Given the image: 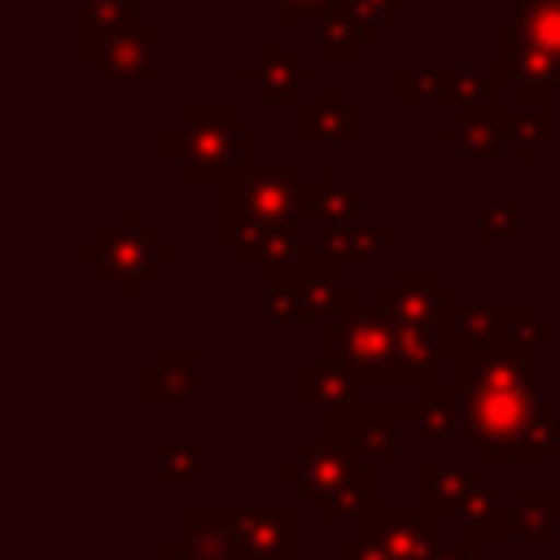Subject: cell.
<instances>
[{"label":"cell","mask_w":560,"mask_h":560,"mask_svg":"<svg viewBox=\"0 0 560 560\" xmlns=\"http://www.w3.org/2000/svg\"><path fill=\"white\" fill-rule=\"evenodd\" d=\"M534 381H538V359L529 346L516 341L486 346L455 363L464 438L486 464L521 459V438L534 411L542 407Z\"/></svg>","instance_id":"obj_1"},{"label":"cell","mask_w":560,"mask_h":560,"mask_svg":"<svg viewBox=\"0 0 560 560\" xmlns=\"http://www.w3.org/2000/svg\"><path fill=\"white\" fill-rule=\"evenodd\" d=\"M262 131L241 118L232 101H184L171 122L158 131V158L175 166V179L197 184H228L258 166Z\"/></svg>","instance_id":"obj_2"},{"label":"cell","mask_w":560,"mask_h":560,"mask_svg":"<svg viewBox=\"0 0 560 560\" xmlns=\"http://www.w3.org/2000/svg\"><path fill=\"white\" fill-rule=\"evenodd\" d=\"M416 490H420V503L438 521L459 525V534L472 538V542H512V538H521L512 503H503V494L472 468L424 459L416 468Z\"/></svg>","instance_id":"obj_3"},{"label":"cell","mask_w":560,"mask_h":560,"mask_svg":"<svg viewBox=\"0 0 560 560\" xmlns=\"http://www.w3.org/2000/svg\"><path fill=\"white\" fill-rule=\"evenodd\" d=\"M280 477L293 481L302 503H311L319 512V521H328V525L359 516L376 499V464L332 438L302 442L298 459L284 464Z\"/></svg>","instance_id":"obj_4"},{"label":"cell","mask_w":560,"mask_h":560,"mask_svg":"<svg viewBox=\"0 0 560 560\" xmlns=\"http://www.w3.org/2000/svg\"><path fill=\"white\" fill-rule=\"evenodd\" d=\"M284 219L311 223V197H306L298 162L254 166V171L219 184L214 232H219L223 245H236L241 236H249L267 223H284Z\"/></svg>","instance_id":"obj_5"},{"label":"cell","mask_w":560,"mask_h":560,"mask_svg":"<svg viewBox=\"0 0 560 560\" xmlns=\"http://www.w3.org/2000/svg\"><path fill=\"white\" fill-rule=\"evenodd\" d=\"M79 262H88L101 280H109L122 302H136L140 284H158L162 267L179 262V245H171L158 232V223H144L140 210L127 201L118 206V219L105 223L96 241L79 249Z\"/></svg>","instance_id":"obj_6"},{"label":"cell","mask_w":560,"mask_h":560,"mask_svg":"<svg viewBox=\"0 0 560 560\" xmlns=\"http://www.w3.org/2000/svg\"><path fill=\"white\" fill-rule=\"evenodd\" d=\"M319 359L346 363L363 381H407L398 324L385 306H359L350 319L319 324Z\"/></svg>","instance_id":"obj_7"},{"label":"cell","mask_w":560,"mask_h":560,"mask_svg":"<svg viewBox=\"0 0 560 560\" xmlns=\"http://www.w3.org/2000/svg\"><path fill=\"white\" fill-rule=\"evenodd\" d=\"M354 534L372 538L381 547L385 560H442L446 551V538H442V525L420 499L416 503H381L372 499L359 516H354Z\"/></svg>","instance_id":"obj_8"},{"label":"cell","mask_w":560,"mask_h":560,"mask_svg":"<svg viewBox=\"0 0 560 560\" xmlns=\"http://www.w3.org/2000/svg\"><path fill=\"white\" fill-rule=\"evenodd\" d=\"M79 61L92 66L109 83L153 88L162 74V31H158V22L131 18V22L114 26L109 35H101L96 44H83Z\"/></svg>","instance_id":"obj_9"},{"label":"cell","mask_w":560,"mask_h":560,"mask_svg":"<svg viewBox=\"0 0 560 560\" xmlns=\"http://www.w3.org/2000/svg\"><path fill=\"white\" fill-rule=\"evenodd\" d=\"M319 438L346 442L372 464H394L398 459V420L411 416V407H319Z\"/></svg>","instance_id":"obj_10"},{"label":"cell","mask_w":560,"mask_h":560,"mask_svg":"<svg viewBox=\"0 0 560 560\" xmlns=\"http://www.w3.org/2000/svg\"><path fill=\"white\" fill-rule=\"evenodd\" d=\"M236 79L254 88L262 105H298L302 92L319 83V61H306L293 44H262L254 61L236 66Z\"/></svg>","instance_id":"obj_11"},{"label":"cell","mask_w":560,"mask_h":560,"mask_svg":"<svg viewBox=\"0 0 560 560\" xmlns=\"http://www.w3.org/2000/svg\"><path fill=\"white\" fill-rule=\"evenodd\" d=\"M228 516L245 560H298L293 503H228Z\"/></svg>","instance_id":"obj_12"},{"label":"cell","mask_w":560,"mask_h":560,"mask_svg":"<svg viewBox=\"0 0 560 560\" xmlns=\"http://www.w3.org/2000/svg\"><path fill=\"white\" fill-rule=\"evenodd\" d=\"M166 560H245L232 534L228 503H179L175 538L162 542Z\"/></svg>","instance_id":"obj_13"},{"label":"cell","mask_w":560,"mask_h":560,"mask_svg":"<svg viewBox=\"0 0 560 560\" xmlns=\"http://www.w3.org/2000/svg\"><path fill=\"white\" fill-rule=\"evenodd\" d=\"M512 92H516V101L503 105L508 136H512L516 162L534 166L538 153L556 140V88L551 83H525V88H512Z\"/></svg>","instance_id":"obj_14"},{"label":"cell","mask_w":560,"mask_h":560,"mask_svg":"<svg viewBox=\"0 0 560 560\" xmlns=\"http://www.w3.org/2000/svg\"><path fill=\"white\" fill-rule=\"evenodd\" d=\"M298 140L315 144H354L359 140V105L341 96L337 83H315V96L298 101Z\"/></svg>","instance_id":"obj_15"},{"label":"cell","mask_w":560,"mask_h":560,"mask_svg":"<svg viewBox=\"0 0 560 560\" xmlns=\"http://www.w3.org/2000/svg\"><path fill=\"white\" fill-rule=\"evenodd\" d=\"M192 394H197V346L192 341L158 346V359L136 372L140 402H184Z\"/></svg>","instance_id":"obj_16"},{"label":"cell","mask_w":560,"mask_h":560,"mask_svg":"<svg viewBox=\"0 0 560 560\" xmlns=\"http://www.w3.org/2000/svg\"><path fill=\"white\" fill-rule=\"evenodd\" d=\"M381 39V31L372 22H363L359 13H350L346 4H328L315 18V61L319 66H354L363 57V48H372Z\"/></svg>","instance_id":"obj_17"},{"label":"cell","mask_w":560,"mask_h":560,"mask_svg":"<svg viewBox=\"0 0 560 560\" xmlns=\"http://www.w3.org/2000/svg\"><path fill=\"white\" fill-rule=\"evenodd\" d=\"M438 140L446 149H455L468 162H490L503 144H512L508 136V118H503V101L490 109H455V122L438 127Z\"/></svg>","instance_id":"obj_18"},{"label":"cell","mask_w":560,"mask_h":560,"mask_svg":"<svg viewBox=\"0 0 560 560\" xmlns=\"http://www.w3.org/2000/svg\"><path fill=\"white\" fill-rule=\"evenodd\" d=\"M302 228H306L302 219L267 223V228H258V232L241 236L232 249H236V258H241V262L258 267V271H262V280H284V276L298 267V258H302Z\"/></svg>","instance_id":"obj_19"},{"label":"cell","mask_w":560,"mask_h":560,"mask_svg":"<svg viewBox=\"0 0 560 560\" xmlns=\"http://www.w3.org/2000/svg\"><path fill=\"white\" fill-rule=\"evenodd\" d=\"M494 66L503 74L508 88H525V83H551L560 88V57L542 52L538 44H529L516 22L494 26Z\"/></svg>","instance_id":"obj_20"},{"label":"cell","mask_w":560,"mask_h":560,"mask_svg":"<svg viewBox=\"0 0 560 560\" xmlns=\"http://www.w3.org/2000/svg\"><path fill=\"white\" fill-rule=\"evenodd\" d=\"M306 197H311V228L315 236H328V232H341L350 223L363 219L359 210V188L341 179L337 162H324L315 171V184H306Z\"/></svg>","instance_id":"obj_21"},{"label":"cell","mask_w":560,"mask_h":560,"mask_svg":"<svg viewBox=\"0 0 560 560\" xmlns=\"http://www.w3.org/2000/svg\"><path fill=\"white\" fill-rule=\"evenodd\" d=\"M411 420H416L420 442H451L455 433H464L459 385H442L438 376L433 381H420V398L411 407Z\"/></svg>","instance_id":"obj_22"},{"label":"cell","mask_w":560,"mask_h":560,"mask_svg":"<svg viewBox=\"0 0 560 560\" xmlns=\"http://www.w3.org/2000/svg\"><path fill=\"white\" fill-rule=\"evenodd\" d=\"M319 241V249L341 267V262H354V267H368V262H376L381 254H385V245H394L398 241V228L394 223H368V219H359V223H350V228H341V232H328V236H315Z\"/></svg>","instance_id":"obj_23"},{"label":"cell","mask_w":560,"mask_h":560,"mask_svg":"<svg viewBox=\"0 0 560 560\" xmlns=\"http://www.w3.org/2000/svg\"><path fill=\"white\" fill-rule=\"evenodd\" d=\"M359 372H350L346 363L332 359H315L298 368V398L315 402V407H350L359 402Z\"/></svg>","instance_id":"obj_24"},{"label":"cell","mask_w":560,"mask_h":560,"mask_svg":"<svg viewBox=\"0 0 560 560\" xmlns=\"http://www.w3.org/2000/svg\"><path fill=\"white\" fill-rule=\"evenodd\" d=\"M446 79H451V101L455 109H490L499 105V92L508 88L499 66H481V61H446Z\"/></svg>","instance_id":"obj_25"},{"label":"cell","mask_w":560,"mask_h":560,"mask_svg":"<svg viewBox=\"0 0 560 560\" xmlns=\"http://www.w3.org/2000/svg\"><path fill=\"white\" fill-rule=\"evenodd\" d=\"M512 512H516L521 538H529V542H551L556 529H560V494H556V486L525 481L516 490V499H512Z\"/></svg>","instance_id":"obj_26"},{"label":"cell","mask_w":560,"mask_h":560,"mask_svg":"<svg viewBox=\"0 0 560 560\" xmlns=\"http://www.w3.org/2000/svg\"><path fill=\"white\" fill-rule=\"evenodd\" d=\"M394 101L398 105H446L451 101L446 61H402L394 70Z\"/></svg>","instance_id":"obj_27"},{"label":"cell","mask_w":560,"mask_h":560,"mask_svg":"<svg viewBox=\"0 0 560 560\" xmlns=\"http://www.w3.org/2000/svg\"><path fill=\"white\" fill-rule=\"evenodd\" d=\"M499 341H503V306H459L451 363H459L464 354H477L486 346H499Z\"/></svg>","instance_id":"obj_28"},{"label":"cell","mask_w":560,"mask_h":560,"mask_svg":"<svg viewBox=\"0 0 560 560\" xmlns=\"http://www.w3.org/2000/svg\"><path fill=\"white\" fill-rule=\"evenodd\" d=\"M512 22L529 44L560 57V0H521Z\"/></svg>","instance_id":"obj_29"},{"label":"cell","mask_w":560,"mask_h":560,"mask_svg":"<svg viewBox=\"0 0 560 560\" xmlns=\"http://www.w3.org/2000/svg\"><path fill=\"white\" fill-rule=\"evenodd\" d=\"M74 13H79V48H83V44H96L101 35H109L114 26L131 22L136 18V4L131 0H88Z\"/></svg>","instance_id":"obj_30"},{"label":"cell","mask_w":560,"mask_h":560,"mask_svg":"<svg viewBox=\"0 0 560 560\" xmlns=\"http://www.w3.org/2000/svg\"><path fill=\"white\" fill-rule=\"evenodd\" d=\"M503 341H516V346H551L556 341V328L534 311V306H521V302H503Z\"/></svg>","instance_id":"obj_31"},{"label":"cell","mask_w":560,"mask_h":560,"mask_svg":"<svg viewBox=\"0 0 560 560\" xmlns=\"http://www.w3.org/2000/svg\"><path fill=\"white\" fill-rule=\"evenodd\" d=\"M158 477L166 486H192L201 477V442H162L158 446Z\"/></svg>","instance_id":"obj_32"},{"label":"cell","mask_w":560,"mask_h":560,"mask_svg":"<svg viewBox=\"0 0 560 560\" xmlns=\"http://www.w3.org/2000/svg\"><path fill=\"white\" fill-rule=\"evenodd\" d=\"M556 446H560V420H556V407H551V402H542V407L534 411V420H529L525 438H521V459L542 464V459H551V455H556Z\"/></svg>","instance_id":"obj_33"},{"label":"cell","mask_w":560,"mask_h":560,"mask_svg":"<svg viewBox=\"0 0 560 560\" xmlns=\"http://www.w3.org/2000/svg\"><path fill=\"white\" fill-rule=\"evenodd\" d=\"M521 232V210L512 201H486L477 210V241L481 245H499V241H512Z\"/></svg>","instance_id":"obj_34"},{"label":"cell","mask_w":560,"mask_h":560,"mask_svg":"<svg viewBox=\"0 0 560 560\" xmlns=\"http://www.w3.org/2000/svg\"><path fill=\"white\" fill-rule=\"evenodd\" d=\"M258 319L262 324H298L302 319L293 280H267V289L258 298Z\"/></svg>","instance_id":"obj_35"},{"label":"cell","mask_w":560,"mask_h":560,"mask_svg":"<svg viewBox=\"0 0 560 560\" xmlns=\"http://www.w3.org/2000/svg\"><path fill=\"white\" fill-rule=\"evenodd\" d=\"M332 4H346L350 13H359L363 22H372L376 31H389V26H398L402 13H407L411 4H420V0H332Z\"/></svg>","instance_id":"obj_36"},{"label":"cell","mask_w":560,"mask_h":560,"mask_svg":"<svg viewBox=\"0 0 560 560\" xmlns=\"http://www.w3.org/2000/svg\"><path fill=\"white\" fill-rule=\"evenodd\" d=\"M262 9H271L276 13V22H284V26H298V22H306V18H319L332 0H258Z\"/></svg>","instance_id":"obj_37"},{"label":"cell","mask_w":560,"mask_h":560,"mask_svg":"<svg viewBox=\"0 0 560 560\" xmlns=\"http://www.w3.org/2000/svg\"><path fill=\"white\" fill-rule=\"evenodd\" d=\"M337 560H385V556H381V547H376L372 538L354 534V538H346V542L337 547Z\"/></svg>","instance_id":"obj_38"},{"label":"cell","mask_w":560,"mask_h":560,"mask_svg":"<svg viewBox=\"0 0 560 560\" xmlns=\"http://www.w3.org/2000/svg\"><path fill=\"white\" fill-rule=\"evenodd\" d=\"M442 560H472V538H455V542H446V551H442Z\"/></svg>","instance_id":"obj_39"},{"label":"cell","mask_w":560,"mask_h":560,"mask_svg":"<svg viewBox=\"0 0 560 560\" xmlns=\"http://www.w3.org/2000/svg\"><path fill=\"white\" fill-rule=\"evenodd\" d=\"M136 9H144V4H179V9H192V4H201V0H131Z\"/></svg>","instance_id":"obj_40"},{"label":"cell","mask_w":560,"mask_h":560,"mask_svg":"<svg viewBox=\"0 0 560 560\" xmlns=\"http://www.w3.org/2000/svg\"><path fill=\"white\" fill-rule=\"evenodd\" d=\"M455 4H464V9H477V4H521V0H455Z\"/></svg>","instance_id":"obj_41"},{"label":"cell","mask_w":560,"mask_h":560,"mask_svg":"<svg viewBox=\"0 0 560 560\" xmlns=\"http://www.w3.org/2000/svg\"><path fill=\"white\" fill-rule=\"evenodd\" d=\"M556 223H560V175H556Z\"/></svg>","instance_id":"obj_42"},{"label":"cell","mask_w":560,"mask_h":560,"mask_svg":"<svg viewBox=\"0 0 560 560\" xmlns=\"http://www.w3.org/2000/svg\"><path fill=\"white\" fill-rule=\"evenodd\" d=\"M61 4H66V9H79V4H88V0H61Z\"/></svg>","instance_id":"obj_43"},{"label":"cell","mask_w":560,"mask_h":560,"mask_svg":"<svg viewBox=\"0 0 560 560\" xmlns=\"http://www.w3.org/2000/svg\"><path fill=\"white\" fill-rule=\"evenodd\" d=\"M556 398H560V372H556Z\"/></svg>","instance_id":"obj_44"},{"label":"cell","mask_w":560,"mask_h":560,"mask_svg":"<svg viewBox=\"0 0 560 560\" xmlns=\"http://www.w3.org/2000/svg\"><path fill=\"white\" fill-rule=\"evenodd\" d=\"M556 494H560V472H556Z\"/></svg>","instance_id":"obj_45"}]
</instances>
